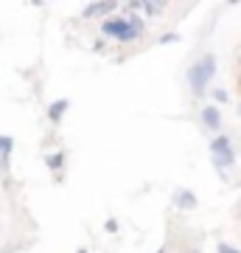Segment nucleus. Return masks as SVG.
I'll use <instances>...</instances> for the list:
<instances>
[{"label": "nucleus", "instance_id": "1", "mask_svg": "<svg viewBox=\"0 0 241 253\" xmlns=\"http://www.w3.org/2000/svg\"><path fill=\"white\" fill-rule=\"evenodd\" d=\"M213 76H216V56L213 54L199 56L197 62L188 68V84H191L194 96H202V93L207 90V84H210Z\"/></svg>", "mask_w": 241, "mask_h": 253}, {"label": "nucleus", "instance_id": "2", "mask_svg": "<svg viewBox=\"0 0 241 253\" xmlns=\"http://www.w3.org/2000/svg\"><path fill=\"white\" fill-rule=\"evenodd\" d=\"M210 161H213V166L219 169V172H224L227 166L236 163L233 144H230V138H227V135H216L213 141H210Z\"/></svg>", "mask_w": 241, "mask_h": 253}, {"label": "nucleus", "instance_id": "3", "mask_svg": "<svg viewBox=\"0 0 241 253\" xmlns=\"http://www.w3.org/2000/svg\"><path fill=\"white\" fill-rule=\"evenodd\" d=\"M101 31L109 37H115L118 42H132V40H138V31H135L132 26H129V20H104V26H101Z\"/></svg>", "mask_w": 241, "mask_h": 253}, {"label": "nucleus", "instance_id": "4", "mask_svg": "<svg viewBox=\"0 0 241 253\" xmlns=\"http://www.w3.org/2000/svg\"><path fill=\"white\" fill-rule=\"evenodd\" d=\"M174 206L182 208V211H194V208H197V194H194L191 189L174 191Z\"/></svg>", "mask_w": 241, "mask_h": 253}, {"label": "nucleus", "instance_id": "5", "mask_svg": "<svg viewBox=\"0 0 241 253\" xmlns=\"http://www.w3.org/2000/svg\"><path fill=\"white\" fill-rule=\"evenodd\" d=\"M202 124H205L207 129H213V132H216V129L222 126V116H219V110L207 104V107L202 110Z\"/></svg>", "mask_w": 241, "mask_h": 253}, {"label": "nucleus", "instance_id": "6", "mask_svg": "<svg viewBox=\"0 0 241 253\" xmlns=\"http://www.w3.org/2000/svg\"><path fill=\"white\" fill-rule=\"evenodd\" d=\"M68 107H70V101H68V99L54 101V104L48 107V118H51L54 124H59V121H62V116H65V110H68Z\"/></svg>", "mask_w": 241, "mask_h": 253}, {"label": "nucleus", "instance_id": "7", "mask_svg": "<svg viewBox=\"0 0 241 253\" xmlns=\"http://www.w3.org/2000/svg\"><path fill=\"white\" fill-rule=\"evenodd\" d=\"M115 9V3H90L84 9V17H93V14H107V11Z\"/></svg>", "mask_w": 241, "mask_h": 253}, {"label": "nucleus", "instance_id": "8", "mask_svg": "<svg viewBox=\"0 0 241 253\" xmlns=\"http://www.w3.org/2000/svg\"><path fill=\"white\" fill-rule=\"evenodd\" d=\"M45 163H48V169H62L65 166V152H54L45 158Z\"/></svg>", "mask_w": 241, "mask_h": 253}, {"label": "nucleus", "instance_id": "9", "mask_svg": "<svg viewBox=\"0 0 241 253\" xmlns=\"http://www.w3.org/2000/svg\"><path fill=\"white\" fill-rule=\"evenodd\" d=\"M11 146H14V141L11 138H6V135H0V158L9 163V155H11Z\"/></svg>", "mask_w": 241, "mask_h": 253}, {"label": "nucleus", "instance_id": "10", "mask_svg": "<svg viewBox=\"0 0 241 253\" xmlns=\"http://www.w3.org/2000/svg\"><path fill=\"white\" fill-rule=\"evenodd\" d=\"M143 9L149 11V14H160L166 6H163V3H143Z\"/></svg>", "mask_w": 241, "mask_h": 253}, {"label": "nucleus", "instance_id": "11", "mask_svg": "<svg viewBox=\"0 0 241 253\" xmlns=\"http://www.w3.org/2000/svg\"><path fill=\"white\" fill-rule=\"evenodd\" d=\"M216 251H219V253H241L239 248H233V245H227V242H219V245H216Z\"/></svg>", "mask_w": 241, "mask_h": 253}, {"label": "nucleus", "instance_id": "12", "mask_svg": "<svg viewBox=\"0 0 241 253\" xmlns=\"http://www.w3.org/2000/svg\"><path fill=\"white\" fill-rule=\"evenodd\" d=\"M107 231H109V234H115V231H118V222H115V219H107Z\"/></svg>", "mask_w": 241, "mask_h": 253}, {"label": "nucleus", "instance_id": "13", "mask_svg": "<svg viewBox=\"0 0 241 253\" xmlns=\"http://www.w3.org/2000/svg\"><path fill=\"white\" fill-rule=\"evenodd\" d=\"M174 40H177V34H166V37H160L163 45H166V42H174Z\"/></svg>", "mask_w": 241, "mask_h": 253}, {"label": "nucleus", "instance_id": "14", "mask_svg": "<svg viewBox=\"0 0 241 253\" xmlns=\"http://www.w3.org/2000/svg\"><path fill=\"white\" fill-rule=\"evenodd\" d=\"M213 96H216V101H227V93H224V90H216Z\"/></svg>", "mask_w": 241, "mask_h": 253}, {"label": "nucleus", "instance_id": "15", "mask_svg": "<svg viewBox=\"0 0 241 253\" xmlns=\"http://www.w3.org/2000/svg\"><path fill=\"white\" fill-rule=\"evenodd\" d=\"M6 166H9V163L3 161V158H0V169H6Z\"/></svg>", "mask_w": 241, "mask_h": 253}, {"label": "nucleus", "instance_id": "16", "mask_svg": "<svg viewBox=\"0 0 241 253\" xmlns=\"http://www.w3.org/2000/svg\"><path fill=\"white\" fill-rule=\"evenodd\" d=\"M157 253H166V245H163V248H160V251H157Z\"/></svg>", "mask_w": 241, "mask_h": 253}, {"label": "nucleus", "instance_id": "17", "mask_svg": "<svg viewBox=\"0 0 241 253\" xmlns=\"http://www.w3.org/2000/svg\"><path fill=\"white\" fill-rule=\"evenodd\" d=\"M79 253H87V251H79Z\"/></svg>", "mask_w": 241, "mask_h": 253}]
</instances>
